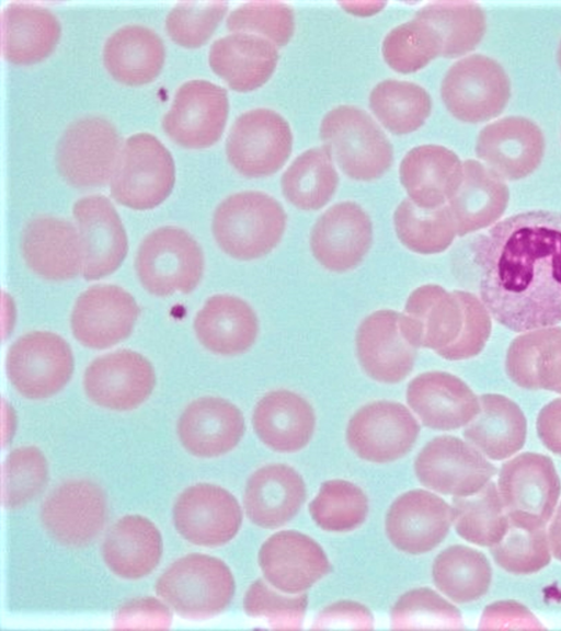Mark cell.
<instances>
[{
	"label": "cell",
	"instance_id": "32",
	"mask_svg": "<svg viewBox=\"0 0 561 631\" xmlns=\"http://www.w3.org/2000/svg\"><path fill=\"white\" fill-rule=\"evenodd\" d=\"M278 47L271 41L245 32L216 38L208 49V64L225 83L238 92L261 88L274 73Z\"/></svg>",
	"mask_w": 561,
	"mask_h": 631
},
{
	"label": "cell",
	"instance_id": "37",
	"mask_svg": "<svg viewBox=\"0 0 561 631\" xmlns=\"http://www.w3.org/2000/svg\"><path fill=\"white\" fill-rule=\"evenodd\" d=\"M403 312L415 323L421 348L443 356L459 339L465 324L462 290L425 284L408 296Z\"/></svg>",
	"mask_w": 561,
	"mask_h": 631
},
{
	"label": "cell",
	"instance_id": "47",
	"mask_svg": "<svg viewBox=\"0 0 561 631\" xmlns=\"http://www.w3.org/2000/svg\"><path fill=\"white\" fill-rule=\"evenodd\" d=\"M381 55L394 71L412 73L442 55V39L431 23L414 16L396 25L385 35Z\"/></svg>",
	"mask_w": 561,
	"mask_h": 631
},
{
	"label": "cell",
	"instance_id": "58",
	"mask_svg": "<svg viewBox=\"0 0 561 631\" xmlns=\"http://www.w3.org/2000/svg\"><path fill=\"white\" fill-rule=\"evenodd\" d=\"M536 428L542 445L561 456V398L550 401L539 411Z\"/></svg>",
	"mask_w": 561,
	"mask_h": 631
},
{
	"label": "cell",
	"instance_id": "31",
	"mask_svg": "<svg viewBox=\"0 0 561 631\" xmlns=\"http://www.w3.org/2000/svg\"><path fill=\"white\" fill-rule=\"evenodd\" d=\"M163 538L159 527L147 516L126 514L107 529L101 557L117 577L138 581L150 575L160 564Z\"/></svg>",
	"mask_w": 561,
	"mask_h": 631
},
{
	"label": "cell",
	"instance_id": "7",
	"mask_svg": "<svg viewBox=\"0 0 561 631\" xmlns=\"http://www.w3.org/2000/svg\"><path fill=\"white\" fill-rule=\"evenodd\" d=\"M497 491L508 523L527 530L547 528L561 494L553 461L539 452H523L505 461Z\"/></svg>",
	"mask_w": 561,
	"mask_h": 631
},
{
	"label": "cell",
	"instance_id": "22",
	"mask_svg": "<svg viewBox=\"0 0 561 631\" xmlns=\"http://www.w3.org/2000/svg\"><path fill=\"white\" fill-rule=\"evenodd\" d=\"M453 510L444 498L424 489L409 490L389 506L385 531L399 551L421 555L434 550L447 537Z\"/></svg>",
	"mask_w": 561,
	"mask_h": 631
},
{
	"label": "cell",
	"instance_id": "15",
	"mask_svg": "<svg viewBox=\"0 0 561 631\" xmlns=\"http://www.w3.org/2000/svg\"><path fill=\"white\" fill-rule=\"evenodd\" d=\"M174 529L182 539L202 548H217L236 538L243 521L238 498L226 487L196 482L176 496L172 506Z\"/></svg>",
	"mask_w": 561,
	"mask_h": 631
},
{
	"label": "cell",
	"instance_id": "55",
	"mask_svg": "<svg viewBox=\"0 0 561 631\" xmlns=\"http://www.w3.org/2000/svg\"><path fill=\"white\" fill-rule=\"evenodd\" d=\"M172 609L159 596L135 597L121 605L114 613L115 629H169Z\"/></svg>",
	"mask_w": 561,
	"mask_h": 631
},
{
	"label": "cell",
	"instance_id": "13",
	"mask_svg": "<svg viewBox=\"0 0 561 631\" xmlns=\"http://www.w3.org/2000/svg\"><path fill=\"white\" fill-rule=\"evenodd\" d=\"M420 349L405 314L391 309L366 316L355 333V352L363 371L373 380L396 385L413 370Z\"/></svg>",
	"mask_w": 561,
	"mask_h": 631
},
{
	"label": "cell",
	"instance_id": "24",
	"mask_svg": "<svg viewBox=\"0 0 561 631\" xmlns=\"http://www.w3.org/2000/svg\"><path fill=\"white\" fill-rule=\"evenodd\" d=\"M245 432L242 411L228 399L203 395L191 401L176 422L181 446L193 457L213 459L232 451Z\"/></svg>",
	"mask_w": 561,
	"mask_h": 631
},
{
	"label": "cell",
	"instance_id": "16",
	"mask_svg": "<svg viewBox=\"0 0 561 631\" xmlns=\"http://www.w3.org/2000/svg\"><path fill=\"white\" fill-rule=\"evenodd\" d=\"M415 477L435 493L470 496L484 487L496 468L469 441L442 435L427 441L414 459Z\"/></svg>",
	"mask_w": 561,
	"mask_h": 631
},
{
	"label": "cell",
	"instance_id": "36",
	"mask_svg": "<svg viewBox=\"0 0 561 631\" xmlns=\"http://www.w3.org/2000/svg\"><path fill=\"white\" fill-rule=\"evenodd\" d=\"M165 58L161 37L150 27L128 23L114 30L102 46V61L116 81L142 85L160 73Z\"/></svg>",
	"mask_w": 561,
	"mask_h": 631
},
{
	"label": "cell",
	"instance_id": "51",
	"mask_svg": "<svg viewBox=\"0 0 561 631\" xmlns=\"http://www.w3.org/2000/svg\"><path fill=\"white\" fill-rule=\"evenodd\" d=\"M495 563L508 573L526 575L551 561L547 528L527 530L508 524L504 537L490 548Z\"/></svg>",
	"mask_w": 561,
	"mask_h": 631
},
{
	"label": "cell",
	"instance_id": "56",
	"mask_svg": "<svg viewBox=\"0 0 561 631\" xmlns=\"http://www.w3.org/2000/svg\"><path fill=\"white\" fill-rule=\"evenodd\" d=\"M312 629H353L374 628L371 611L355 600H337L325 606L316 617Z\"/></svg>",
	"mask_w": 561,
	"mask_h": 631
},
{
	"label": "cell",
	"instance_id": "41",
	"mask_svg": "<svg viewBox=\"0 0 561 631\" xmlns=\"http://www.w3.org/2000/svg\"><path fill=\"white\" fill-rule=\"evenodd\" d=\"M436 588L455 604H469L483 597L492 582V567L481 551L454 544L440 551L432 565Z\"/></svg>",
	"mask_w": 561,
	"mask_h": 631
},
{
	"label": "cell",
	"instance_id": "23",
	"mask_svg": "<svg viewBox=\"0 0 561 631\" xmlns=\"http://www.w3.org/2000/svg\"><path fill=\"white\" fill-rule=\"evenodd\" d=\"M257 563L268 584L290 595L305 593L331 571L320 543L291 529L271 535L259 549Z\"/></svg>",
	"mask_w": 561,
	"mask_h": 631
},
{
	"label": "cell",
	"instance_id": "11",
	"mask_svg": "<svg viewBox=\"0 0 561 631\" xmlns=\"http://www.w3.org/2000/svg\"><path fill=\"white\" fill-rule=\"evenodd\" d=\"M13 389L28 400H45L70 381L75 359L68 342L50 331H32L16 339L5 360Z\"/></svg>",
	"mask_w": 561,
	"mask_h": 631
},
{
	"label": "cell",
	"instance_id": "18",
	"mask_svg": "<svg viewBox=\"0 0 561 631\" xmlns=\"http://www.w3.org/2000/svg\"><path fill=\"white\" fill-rule=\"evenodd\" d=\"M374 241V225L366 209L355 200H341L327 208L310 230L309 245L314 260L337 274L356 268Z\"/></svg>",
	"mask_w": 561,
	"mask_h": 631
},
{
	"label": "cell",
	"instance_id": "54",
	"mask_svg": "<svg viewBox=\"0 0 561 631\" xmlns=\"http://www.w3.org/2000/svg\"><path fill=\"white\" fill-rule=\"evenodd\" d=\"M465 324L458 341L442 356L447 360H465L480 354L492 330V317L476 295L462 290Z\"/></svg>",
	"mask_w": 561,
	"mask_h": 631
},
{
	"label": "cell",
	"instance_id": "12",
	"mask_svg": "<svg viewBox=\"0 0 561 631\" xmlns=\"http://www.w3.org/2000/svg\"><path fill=\"white\" fill-rule=\"evenodd\" d=\"M39 521L45 532L67 548L90 544L104 529L108 517L103 487L87 478L60 482L39 506Z\"/></svg>",
	"mask_w": 561,
	"mask_h": 631
},
{
	"label": "cell",
	"instance_id": "27",
	"mask_svg": "<svg viewBox=\"0 0 561 631\" xmlns=\"http://www.w3.org/2000/svg\"><path fill=\"white\" fill-rule=\"evenodd\" d=\"M26 266L49 282H66L82 271V249L77 227L65 218L36 215L21 233Z\"/></svg>",
	"mask_w": 561,
	"mask_h": 631
},
{
	"label": "cell",
	"instance_id": "33",
	"mask_svg": "<svg viewBox=\"0 0 561 631\" xmlns=\"http://www.w3.org/2000/svg\"><path fill=\"white\" fill-rule=\"evenodd\" d=\"M193 328L199 343L210 353L236 356L248 352L260 332L252 306L241 297L217 294L197 311Z\"/></svg>",
	"mask_w": 561,
	"mask_h": 631
},
{
	"label": "cell",
	"instance_id": "49",
	"mask_svg": "<svg viewBox=\"0 0 561 631\" xmlns=\"http://www.w3.org/2000/svg\"><path fill=\"white\" fill-rule=\"evenodd\" d=\"M393 629H462L460 610L430 587L403 593L390 610Z\"/></svg>",
	"mask_w": 561,
	"mask_h": 631
},
{
	"label": "cell",
	"instance_id": "50",
	"mask_svg": "<svg viewBox=\"0 0 561 631\" xmlns=\"http://www.w3.org/2000/svg\"><path fill=\"white\" fill-rule=\"evenodd\" d=\"M307 605L308 597L305 593L285 594L263 578L255 580L248 587L242 601L248 617L278 630L300 629Z\"/></svg>",
	"mask_w": 561,
	"mask_h": 631
},
{
	"label": "cell",
	"instance_id": "34",
	"mask_svg": "<svg viewBox=\"0 0 561 631\" xmlns=\"http://www.w3.org/2000/svg\"><path fill=\"white\" fill-rule=\"evenodd\" d=\"M508 200L510 191L505 180L478 160H465L461 183L447 203L457 236L462 237L496 223Z\"/></svg>",
	"mask_w": 561,
	"mask_h": 631
},
{
	"label": "cell",
	"instance_id": "6",
	"mask_svg": "<svg viewBox=\"0 0 561 631\" xmlns=\"http://www.w3.org/2000/svg\"><path fill=\"white\" fill-rule=\"evenodd\" d=\"M135 271L142 287L153 296L188 294L202 280L204 254L190 232L176 226H161L139 243Z\"/></svg>",
	"mask_w": 561,
	"mask_h": 631
},
{
	"label": "cell",
	"instance_id": "9",
	"mask_svg": "<svg viewBox=\"0 0 561 631\" xmlns=\"http://www.w3.org/2000/svg\"><path fill=\"white\" fill-rule=\"evenodd\" d=\"M293 144L291 127L279 112L254 107L234 118L226 137L225 152L230 165L240 174L264 177L286 163Z\"/></svg>",
	"mask_w": 561,
	"mask_h": 631
},
{
	"label": "cell",
	"instance_id": "2",
	"mask_svg": "<svg viewBox=\"0 0 561 631\" xmlns=\"http://www.w3.org/2000/svg\"><path fill=\"white\" fill-rule=\"evenodd\" d=\"M287 226L282 203L259 190H243L226 196L211 217V233L220 250L238 261H253L270 254L280 242Z\"/></svg>",
	"mask_w": 561,
	"mask_h": 631
},
{
	"label": "cell",
	"instance_id": "52",
	"mask_svg": "<svg viewBox=\"0 0 561 631\" xmlns=\"http://www.w3.org/2000/svg\"><path fill=\"white\" fill-rule=\"evenodd\" d=\"M226 26L231 32L262 36L280 47L294 35L295 13L291 5L285 2L251 1L230 11Z\"/></svg>",
	"mask_w": 561,
	"mask_h": 631
},
{
	"label": "cell",
	"instance_id": "59",
	"mask_svg": "<svg viewBox=\"0 0 561 631\" xmlns=\"http://www.w3.org/2000/svg\"><path fill=\"white\" fill-rule=\"evenodd\" d=\"M547 532L551 553L561 562V503L554 510L549 527L547 528Z\"/></svg>",
	"mask_w": 561,
	"mask_h": 631
},
{
	"label": "cell",
	"instance_id": "53",
	"mask_svg": "<svg viewBox=\"0 0 561 631\" xmlns=\"http://www.w3.org/2000/svg\"><path fill=\"white\" fill-rule=\"evenodd\" d=\"M227 9L225 1L176 2L165 15L164 27L175 44L196 48L211 36Z\"/></svg>",
	"mask_w": 561,
	"mask_h": 631
},
{
	"label": "cell",
	"instance_id": "38",
	"mask_svg": "<svg viewBox=\"0 0 561 631\" xmlns=\"http://www.w3.org/2000/svg\"><path fill=\"white\" fill-rule=\"evenodd\" d=\"M505 370L520 388L561 394V328L554 325L517 335L507 348Z\"/></svg>",
	"mask_w": 561,
	"mask_h": 631
},
{
	"label": "cell",
	"instance_id": "39",
	"mask_svg": "<svg viewBox=\"0 0 561 631\" xmlns=\"http://www.w3.org/2000/svg\"><path fill=\"white\" fill-rule=\"evenodd\" d=\"M478 415L463 427V437L488 459L502 461L515 456L527 438V420L512 399L484 393Z\"/></svg>",
	"mask_w": 561,
	"mask_h": 631
},
{
	"label": "cell",
	"instance_id": "61",
	"mask_svg": "<svg viewBox=\"0 0 561 631\" xmlns=\"http://www.w3.org/2000/svg\"><path fill=\"white\" fill-rule=\"evenodd\" d=\"M557 58H558V64L561 68V42H560L559 47H558Z\"/></svg>",
	"mask_w": 561,
	"mask_h": 631
},
{
	"label": "cell",
	"instance_id": "40",
	"mask_svg": "<svg viewBox=\"0 0 561 631\" xmlns=\"http://www.w3.org/2000/svg\"><path fill=\"white\" fill-rule=\"evenodd\" d=\"M339 180L335 162L328 149L323 145L313 146L288 164L280 177V188L293 206L313 211L331 200Z\"/></svg>",
	"mask_w": 561,
	"mask_h": 631
},
{
	"label": "cell",
	"instance_id": "35",
	"mask_svg": "<svg viewBox=\"0 0 561 631\" xmlns=\"http://www.w3.org/2000/svg\"><path fill=\"white\" fill-rule=\"evenodd\" d=\"M60 23L48 8L11 1L1 10V51L15 65H31L46 58L55 48Z\"/></svg>",
	"mask_w": 561,
	"mask_h": 631
},
{
	"label": "cell",
	"instance_id": "10",
	"mask_svg": "<svg viewBox=\"0 0 561 631\" xmlns=\"http://www.w3.org/2000/svg\"><path fill=\"white\" fill-rule=\"evenodd\" d=\"M440 96L448 112L465 123L496 117L511 97V81L495 59L471 54L455 61L440 83Z\"/></svg>",
	"mask_w": 561,
	"mask_h": 631
},
{
	"label": "cell",
	"instance_id": "1",
	"mask_svg": "<svg viewBox=\"0 0 561 631\" xmlns=\"http://www.w3.org/2000/svg\"><path fill=\"white\" fill-rule=\"evenodd\" d=\"M479 298L492 319L523 333L561 322V213L508 216L471 244Z\"/></svg>",
	"mask_w": 561,
	"mask_h": 631
},
{
	"label": "cell",
	"instance_id": "5",
	"mask_svg": "<svg viewBox=\"0 0 561 631\" xmlns=\"http://www.w3.org/2000/svg\"><path fill=\"white\" fill-rule=\"evenodd\" d=\"M175 183L171 152L152 134L129 135L121 150L110 179L111 196L135 210H148L170 195Z\"/></svg>",
	"mask_w": 561,
	"mask_h": 631
},
{
	"label": "cell",
	"instance_id": "19",
	"mask_svg": "<svg viewBox=\"0 0 561 631\" xmlns=\"http://www.w3.org/2000/svg\"><path fill=\"white\" fill-rule=\"evenodd\" d=\"M157 382L150 360L131 349H118L93 359L82 378L83 391L95 405L115 412L139 408Z\"/></svg>",
	"mask_w": 561,
	"mask_h": 631
},
{
	"label": "cell",
	"instance_id": "3",
	"mask_svg": "<svg viewBox=\"0 0 561 631\" xmlns=\"http://www.w3.org/2000/svg\"><path fill=\"white\" fill-rule=\"evenodd\" d=\"M154 592L180 618L207 620L229 607L236 580L220 558L192 552L165 567L154 583Z\"/></svg>",
	"mask_w": 561,
	"mask_h": 631
},
{
	"label": "cell",
	"instance_id": "42",
	"mask_svg": "<svg viewBox=\"0 0 561 631\" xmlns=\"http://www.w3.org/2000/svg\"><path fill=\"white\" fill-rule=\"evenodd\" d=\"M368 102L376 121L394 135L417 130L432 111L431 94L423 85L396 78L376 83Z\"/></svg>",
	"mask_w": 561,
	"mask_h": 631
},
{
	"label": "cell",
	"instance_id": "57",
	"mask_svg": "<svg viewBox=\"0 0 561 631\" xmlns=\"http://www.w3.org/2000/svg\"><path fill=\"white\" fill-rule=\"evenodd\" d=\"M481 629H542L537 618L522 604L503 600L490 604L482 612Z\"/></svg>",
	"mask_w": 561,
	"mask_h": 631
},
{
	"label": "cell",
	"instance_id": "48",
	"mask_svg": "<svg viewBox=\"0 0 561 631\" xmlns=\"http://www.w3.org/2000/svg\"><path fill=\"white\" fill-rule=\"evenodd\" d=\"M48 479V460L37 446L12 449L2 464V506L14 510L27 505L44 491Z\"/></svg>",
	"mask_w": 561,
	"mask_h": 631
},
{
	"label": "cell",
	"instance_id": "46",
	"mask_svg": "<svg viewBox=\"0 0 561 631\" xmlns=\"http://www.w3.org/2000/svg\"><path fill=\"white\" fill-rule=\"evenodd\" d=\"M308 509L319 528L344 534L365 523L369 503L366 493L357 484L344 479H331L321 484Z\"/></svg>",
	"mask_w": 561,
	"mask_h": 631
},
{
	"label": "cell",
	"instance_id": "8",
	"mask_svg": "<svg viewBox=\"0 0 561 631\" xmlns=\"http://www.w3.org/2000/svg\"><path fill=\"white\" fill-rule=\"evenodd\" d=\"M121 146L118 131L106 117H77L62 129L55 146L58 174L73 187L102 186L111 179Z\"/></svg>",
	"mask_w": 561,
	"mask_h": 631
},
{
	"label": "cell",
	"instance_id": "30",
	"mask_svg": "<svg viewBox=\"0 0 561 631\" xmlns=\"http://www.w3.org/2000/svg\"><path fill=\"white\" fill-rule=\"evenodd\" d=\"M316 425L312 404L288 389L266 392L252 412V427L259 440L280 454H293L307 447Z\"/></svg>",
	"mask_w": 561,
	"mask_h": 631
},
{
	"label": "cell",
	"instance_id": "28",
	"mask_svg": "<svg viewBox=\"0 0 561 631\" xmlns=\"http://www.w3.org/2000/svg\"><path fill=\"white\" fill-rule=\"evenodd\" d=\"M307 497L302 475L287 463H268L253 471L243 490V509L249 520L264 529L290 521Z\"/></svg>",
	"mask_w": 561,
	"mask_h": 631
},
{
	"label": "cell",
	"instance_id": "29",
	"mask_svg": "<svg viewBox=\"0 0 561 631\" xmlns=\"http://www.w3.org/2000/svg\"><path fill=\"white\" fill-rule=\"evenodd\" d=\"M463 161L450 148L422 144L409 149L399 165V180L417 207L444 206L462 180Z\"/></svg>",
	"mask_w": 561,
	"mask_h": 631
},
{
	"label": "cell",
	"instance_id": "17",
	"mask_svg": "<svg viewBox=\"0 0 561 631\" xmlns=\"http://www.w3.org/2000/svg\"><path fill=\"white\" fill-rule=\"evenodd\" d=\"M228 112L225 88L206 79H190L176 89L161 126L178 145L203 149L221 137Z\"/></svg>",
	"mask_w": 561,
	"mask_h": 631
},
{
	"label": "cell",
	"instance_id": "44",
	"mask_svg": "<svg viewBox=\"0 0 561 631\" xmlns=\"http://www.w3.org/2000/svg\"><path fill=\"white\" fill-rule=\"evenodd\" d=\"M393 227L399 241L408 250L423 255L446 251L457 236L447 204L424 209L408 197L402 199L393 211Z\"/></svg>",
	"mask_w": 561,
	"mask_h": 631
},
{
	"label": "cell",
	"instance_id": "20",
	"mask_svg": "<svg viewBox=\"0 0 561 631\" xmlns=\"http://www.w3.org/2000/svg\"><path fill=\"white\" fill-rule=\"evenodd\" d=\"M140 309L126 289L113 284H98L85 289L76 300L70 328L84 347L104 349L127 339Z\"/></svg>",
	"mask_w": 561,
	"mask_h": 631
},
{
	"label": "cell",
	"instance_id": "26",
	"mask_svg": "<svg viewBox=\"0 0 561 631\" xmlns=\"http://www.w3.org/2000/svg\"><path fill=\"white\" fill-rule=\"evenodd\" d=\"M405 400L422 424L435 431L466 427L480 411V399L454 374L425 371L408 385Z\"/></svg>",
	"mask_w": 561,
	"mask_h": 631
},
{
	"label": "cell",
	"instance_id": "43",
	"mask_svg": "<svg viewBox=\"0 0 561 631\" xmlns=\"http://www.w3.org/2000/svg\"><path fill=\"white\" fill-rule=\"evenodd\" d=\"M415 16L435 27L442 39V56L447 58L473 50L486 28L483 9L470 1L432 2L420 8Z\"/></svg>",
	"mask_w": 561,
	"mask_h": 631
},
{
	"label": "cell",
	"instance_id": "21",
	"mask_svg": "<svg viewBox=\"0 0 561 631\" xmlns=\"http://www.w3.org/2000/svg\"><path fill=\"white\" fill-rule=\"evenodd\" d=\"M72 216L81 242L83 278L95 280L113 274L128 251L127 234L114 205L103 195H85L73 203Z\"/></svg>",
	"mask_w": 561,
	"mask_h": 631
},
{
	"label": "cell",
	"instance_id": "60",
	"mask_svg": "<svg viewBox=\"0 0 561 631\" xmlns=\"http://www.w3.org/2000/svg\"><path fill=\"white\" fill-rule=\"evenodd\" d=\"M2 446L5 447L12 440L16 427V416L10 403L3 400Z\"/></svg>",
	"mask_w": 561,
	"mask_h": 631
},
{
	"label": "cell",
	"instance_id": "4",
	"mask_svg": "<svg viewBox=\"0 0 561 631\" xmlns=\"http://www.w3.org/2000/svg\"><path fill=\"white\" fill-rule=\"evenodd\" d=\"M319 135L333 161L348 177L371 181L392 164L393 147L381 125L354 104H339L321 118Z\"/></svg>",
	"mask_w": 561,
	"mask_h": 631
},
{
	"label": "cell",
	"instance_id": "14",
	"mask_svg": "<svg viewBox=\"0 0 561 631\" xmlns=\"http://www.w3.org/2000/svg\"><path fill=\"white\" fill-rule=\"evenodd\" d=\"M420 431L419 421L403 403L375 400L353 413L346 425L345 439L359 459L386 464L409 454Z\"/></svg>",
	"mask_w": 561,
	"mask_h": 631
},
{
	"label": "cell",
	"instance_id": "25",
	"mask_svg": "<svg viewBox=\"0 0 561 631\" xmlns=\"http://www.w3.org/2000/svg\"><path fill=\"white\" fill-rule=\"evenodd\" d=\"M476 153L503 180H520L540 164L545 153V136L531 119L506 116L480 130Z\"/></svg>",
	"mask_w": 561,
	"mask_h": 631
},
{
	"label": "cell",
	"instance_id": "45",
	"mask_svg": "<svg viewBox=\"0 0 561 631\" xmlns=\"http://www.w3.org/2000/svg\"><path fill=\"white\" fill-rule=\"evenodd\" d=\"M451 510L455 530L467 542L491 548L507 531L508 518L493 481L470 496L454 497Z\"/></svg>",
	"mask_w": 561,
	"mask_h": 631
}]
</instances>
